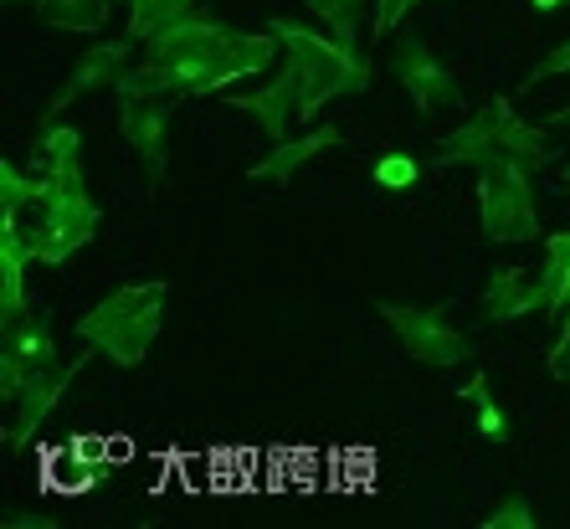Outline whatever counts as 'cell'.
<instances>
[{"mask_svg":"<svg viewBox=\"0 0 570 529\" xmlns=\"http://www.w3.org/2000/svg\"><path fill=\"white\" fill-rule=\"evenodd\" d=\"M78 155H82L78 129H67L57 119L41 124V200L31 206L37 222L27 226L37 263L57 267L98 237V200L88 196Z\"/></svg>","mask_w":570,"mask_h":529,"instance_id":"1","label":"cell"},{"mask_svg":"<svg viewBox=\"0 0 570 529\" xmlns=\"http://www.w3.org/2000/svg\"><path fill=\"white\" fill-rule=\"evenodd\" d=\"M278 52L283 41L273 31H237L222 21H206V16H186L180 27L159 31L149 41V57L170 67L180 94H212L222 82L267 72L278 62Z\"/></svg>","mask_w":570,"mask_h":529,"instance_id":"2","label":"cell"},{"mask_svg":"<svg viewBox=\"0 0 570 529\" xmlns=\"http://www.w3.org/2000/svg\"><path fill=\"white\" fill-rule=\"evenodd\" d=\"M165 298H170V283H129V288L98 298L88 314L72 324L82 344H94L98 355H108L114 365H139L149 355V344L159 334V319H165Z\"/></svg>","mask_w":570,"mask_h":529,"instance_id":"3","label":"cell"},{"mask_svg":"<svg viewBox=\"0 0 570 529\" xmlns=\"http://www.w3.org/2000/svg\"><path fill=\"white\" fill-rule=\"evenodd\" d=\"M267 31L283 41V57H288V62L298 67V78H304V119H314L318 108L334 104V98H355L371 88V62H365L355 47H345V41L324 37V31H314V27H298L288 16H273Z\"/></svg>","mask_w":570,"mask_h":529,"instance_id":"4","label":"cell"},{"mask_svg":"<svg viewBox=\"0 0 570 529\" xmlns=\"http://www.w3.org/2000/svg\"><path fill=\"white\" fill-rule=\"evenodd\" d=\"M478 226H483L489 242H534L540 237L530 170H519L509 159L478 170Z\"/></svg>","mask_w":570,"mask_h":529,"instance_id":"5","label":"cell"},{"mask_svg":"<svg viewBox=\"0 0 570 529\" xmlns=\"http://www.w3.org/2000/svg\"><path fill=\"white\" fill-rule=\"evenodd\" d=\"M381 319L391 324V334L401 340V350L422 365H463L473 360V340L463 330H452L438 308H416V304H381Z\"/></svg>","mask_w":570,"mask_h":529,"instance_id":"6","label":"cell"},{"mask_svg":"<svg viewBox=\"0 0 570 529\" xmlns=\"http://www.w3.org/2000/svg\"><path fill=\"white\" fill-rule=\"evenodd\" d=\"M88 355H98L94 344L82 350V355H72V360H62V365H52V371H41L37 381H27L21 391L11 396V417H6V452H21L31 442V437L41 432V422L57 411V401H62V391L72 381H78L82 371H88Z\"/></svg>","mask_w":570,"mask_h":529,"instance_id":"7","label":"cell"},{"mask_svg":"<svg viewBox=\"0 0 570 529\" xmlns=\"http://www.w3.org/2000/svg\"><path fill=\"white\" fill-rule=\"evenodd\" d=\"M52 365H62V355H57L52 324L41 314L27 308L16 324H0V396L6 401L27 381H37L41 371H52Z\"/></svg>","mask_w":570,"mask_h":529,"instance_id":"8","label":"cell"},{"mask_svg":"<svg viewBox=\"0 0 570 529\" xmlns=\"http://www.w3.org/2000/svg\"><path fill=\"white\" fill-rule=\"evenodd\" d=\"M391 72H396V82L412 94V104L422 108V114L463 108V88H458V78L432 57L426 37H416V31H401V41L391 47Z\"/></svg>","mask_w":570,"mask_h":529,"instance_id":"9","label":"cell"},{"mask_svg":"<svg viewBox=\"0 0 570 529\" xmlns=\"http://www.w3.org/2000/svg\"><path fill=\"white\" fill-rule=\"evenodd\" d=\"M170 114L175 98H145V94L119 98V134L124 145L145 159L149 190L165 186V170H170Z\"/></svg>","mask_w":570,"mask_h":529,"instance_id":"10","label":"cell"},{"mask_svg":"<svg viewBox=\"0 0 570 529\" xmlns=\"http://www.w3.org/2000/svg\"><path fill=\"white\" fill-rule=\"evenodd\" d=\"M226 108L253 114V119L263 124L267 139H288L293 119H304V78H298V67L283 57L278 78L263 82V88H253V94H232V98H226Z\"/></svg>","mask_w":570,"mask_h":529,"instance_id":"11","label":"cell"},{"mask_svg":"<svg viewBox=\"0 0 570 529\" xmlns=\"http://www.w3.org/2000/svg\"><path fill=\"white\" fill-rule=\"evenodd\" d=\"M129 47H134V37L129 41H98V47H88V52L72 62V72H67V82H62V94H57L52 108H47V119L67 114L78 98L98 94V88H114V82H119V72L129 67Z\"/></svg>","mask_w":570,"mask_h":529,"instance_id":"12","label":"cell"},{"mask_svg":"<svg viewBox=\"0 0 570 529\" xmlns=\"http://www.w3.org/2000/svg\"><path fill=\"white\" fill-rule=\"evenodd\" d=\"M504 159V139H499V108L493 98L478 114H468L463 129H452L438 139V165H468V170H489Z\"/></svg>","mask_w":570,"mask_h":529,"instance_id":"13","label":"cell"},{"mask_svg":"<svg viewBox=\"0 0 570 529\" xmlns=\"http://www.w3.org/2000/svg\"><path fill=\"white\" fill-rule=\"evenodd\" d=\"M334 145H345V129H308V134H298V139H273V149L253 165V180L257 186H288L308 159Z\"/></svg>","mask_w":570,"mask_h":529,"instance_id":"14","label":"cell"},{"mask_svg":"<svg viewBox=\"0 0 570 529\" xmlns=\"http://www.w3.org/2000/svg\"><path fill=\"white\" fill-rule=\"evenodd\" d=\"M540 308H544L540 273H530V267H493L489 288H483V314L493 324H514V319L540 314Z\"/></svg>","mask_w":570,"mask_h":529,"instance_id":"15","label":"cell"},{"mask_svg":"<svg viewBox=\"0 0 570 529\" xmlns=\"http://www.w3.org/2000/svg\"><path fill=\"white\" fill-rule=\"evenodd\" d=\"M27 263H37L31 237L21 222H0V324H16L27 314Z\"/></svg>","mask_w":570,"mask_h":529,"instance_id":"16","label":"cell"},{"mask_svg":"<svg viewBox=\"0 0 570 529\" xmlns=\"http://www.w3.org/2000/svg\"><path fill=\"white\" fill-rule=\"evenodd\" d=\"M493 108H499V139H504V159H509V165H519V170H544V165L556 159L550 139H544L534 124L519 119L509 98H493Z\"/></svg>","mask_w":570,"mask_h":529,"instance_id":"17","label":"cell"},{"mask_svg":"<svg viewBox=\"0 0 570 529\" xmlns=\"http://www.w3.org/2000/svg\"><path fill=\"white\" fill-rule=\"evenodd\" d=\"M540 288H544V314H566V304H570V232L544 237Z\"/></svg>","mask_w":570,"mask_h":529,"instance_id":"18","label":"cell"},{"mask_svg":"<svg viewBox=\"0 0 570 529\" xmlns=\"http://www.w3.org/2000/svg\"><path fill=\"white\" fill-rule=\"evenodd\" d=\"M37 16L47 27H62V31H98L114 11V0H31Z\"/></svg>","mask_w":570,"mask_h":529,"instance_id":"19","label":"cell"},{"mask_svg":"<svg viewBox=\"0 0 570 529\" xmlns=\"http://www.w3.org/2000/svg\"><path fill=\"white\" fill-rule=\"evenodd\" d=\"M190 16V0H129V37L155 41L159 31L180 27Z\"/></svg>","mask_w":570,"mask_h":529,"instance_id":"20","label":"cell"},{"mask_svg":"<svg viewBox=\"0 0 570 529\" xmlns=\"http://www.w3.org/2000/svg\"><path fill=\"white\" fill-rule=\"evenodd\" d=\"M304 6L318 16V27L330 31L334 41H345V47H355L360 27L371 16V0H304Z\"/></svg>","mask_w":570,"mask_h":529,"instance_id":"21","label":"cell"},{"mask_svg":"<svg viewBox=\"0 0 570 529\" xmlns=\"http://www.w3.org/2000/svg\"><path fill=\"white\" fill-rule=\"evenodd\" d=\"M114 94H119V98H129V94H145V98H186V94H180V82H175V72L165 62H155V57L124 67L119 82H114Z\"/></svg>","mask_w":570,"mask_h":529,"instance_id":"22","label":"cell"},{"mask_svg":"<svg viewBox=\"0 0 570 529\" xmlns=\"http://www.w3.org/2000/svg\"><path fill=\"white\" fill-rule=\"evenodd\" d=\"M41 200V175H21L16 165H0V222H21Z\"/></svg>","mask_w":570,"mask_h":529,"instance_id":"23","label":"cell"},{"mask_svg":"<svg viewBox=\"0 0 570 529\" xmlns=\"http://www.w3.org/2000/svg\"><path fill=\"white\" fill-rule=\"evenodd\" d=\"M463 396L478 406V432L489 437V442H509V417H504V406L493 401L489 375H478V381H468V385H463Z\"/></svg>","mask_w":570,"mask_h":529,"instance_id":"24","label":"cell"},{"mask_svg":"<svg viewBox=\"0 0 570 529\" xmlns=\"http://www.w3.org/2000/svg\"><path fill=\"white\" fill-rule=\"evenodd\" d=\"M483 529H534L530 499H519V493L499 499V509H489V515H483Z\"/></svg>","mask_w":570,"mask_h":529,"instance_id":"25","label":"cell"},{"mask_svg":"<svg viewBox=\"0 0 570 529\" xmlns=\"http://www.w3.org/2000/svg\"><path fill=\"white\" fill-rule=\"evenodd\" d=\"M375 180H381V186H391V190L416 186V159H406V155H381V159H375Z\"/></svg>","mask_w":570,"mask_h":529,"instance_id":"26","label":"cell"},{"mask_svg":"<svg viewBox=\"0 0 570 529\" xmlns=\"http://www.w3.org/2000/svg\"><path fill=\"white\" fill-rule=\"evenodd\" d=\"M560 72H570V47H550V52L524 72V88H540L544 78H560Z\"/></svg>","mask_w":570,"mask_h":529,"instance_id":"27","label":"cell"},{"mask_svg":"<svg viewBox=\"0 0 570 529\" xmlns=\"http://www.w3.org/2000/svg\"><path fill=\"white\" fill-rule=\"evenodd\" d=\"M422 0H375V37H385V31H396L406 16L416 11Z\"/></svg>","mask_w":570,"mask_h":529,"instance_id":"28","label":"cell"},{"mask_svg":"<svg viewBox=\"0 0 570 529\" xmlns=\"http://www.w3.org/2000/svg\"><path fill=\"white\" fill-rule=\"evenodd\" d=\"M550 371H556L560 381H570V308L560 314V340L550 344Z\"/></svg>","mask_w":570,"mask_h":529,"instance_id":"29","label":"cell"},{"mask_svg":"<svg viewBox=\"0 0 570 529\" xmlns=\"http://www.w3.org/2000/svg\"><path fill=\"white\" fill-rule=\"evenodd\" d=\"M6 525H16V529H52V519L47 515H11Z\"/></svg>","mask_w":570,"mask_h":529,"instance_id":"30","label":"cell"},{"mask_svg":"<svg viewBox=\"0 0 570 529\" xmlns=\"http://www.w3.org/2000/svg\"><path fill=\"white\" fill-rule=\"evenodd\" d=\"M544 124H556V129H570V108H556V114H550Z\"/></svg>","mask_w":570,"mask_h":529,"instance_id":"31","label":"cell"},{"mask_svg":"<svg viewBox=\"0 0 570 529\" xmlns=\"http://www.w3.org/2000/svg\"><path fill=\"white\" fill-rule=\"evenodd\" d=\"M560 190H570V159H566V170H560Z\"/></svg>","mask_w":570,"mask_h":529,"instance_id":"32","label":"cell"},{"mask_svg":"<svg viewBox=\"0 0 570 529\" xmlns=\"http://www.w3.org/2000/svg\"><path fill=\"white\" fill-rule=\"evenodd\" d=\"M550 6H560V0H534V11H550Z\"/></svg>","mask_w":570,"mask_h":529,"instance_id":"33","label":"cell"}]
</instances>
